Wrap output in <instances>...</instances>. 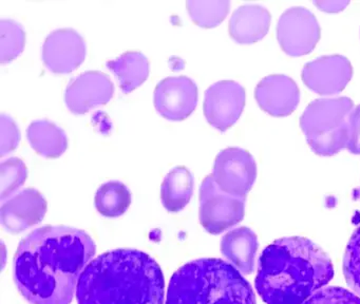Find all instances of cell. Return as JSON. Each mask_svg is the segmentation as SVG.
Wrapping results in <instances>:
<instances>
[{"instance_id": "17", "label": "cell", "mask_w": 360, "mask_h": 304, "mask_svg": "<svg viewBox=\"0 0 360 304\" xmlns=\"http://www.w3.org/2000/svg\"><path fill=\"white\" fill-rule=\"evenodd\" d=\"M258 251V238L250 228L242 226L231 230L221 242L222 255L244 274H252Z\"/></svg>"}, {"instance_id": "23", "label": "cell", "mask_w": 360, "mask_h": 304, "mask_svg": "<svg viewBox=\"0 0 360 304\" xmlns=\"http://www.w3.org/2000/svg\"><path fill=\"white\" fill-rule=\"evenodd\" d=\"M26 44V32L13 19L0 20V63H7L18 58Z\"/></svg>"}, {"instance_id": "25", "label": "cell", "mask_w": 360, "mask_h": 304, "mask_svg": "<svg viewBox=\"0 0 360 304\" xmlns=\"http://www.w3.org/2000/svg\"><path fill=\"white\" fill-rule=\"evenodd\" d=\"M343 272L347 284L360 296V226L347 244L343 259Z\"/></svg>"}, {"instance_id": "14", "label": "cell", "mask_w": 360, "mask_h": 304, "mask_svg": "<svg viewBox=\"0 0 360 304\" xmlns=\"http://www.w3.org/2000/svg\"><path fill=\"white\" fill-rule=\"evenodd\" d=\"M47 200L34 188H27L1 206V224L10 234H20L41 223L47 213Z\"/></svg>"}, {"instance_id": "11", "label": "cell", "mask_w": 360, "mask_h": 304, "mask_svg": "<svg viewBox=\"0 0 360 304\" xmlns=\"http://www.w3.org/2000/svg\"><path fill=\"white\" fill-rule=\"evenodd\" d=\"M86 53L83 36L75 30L65 27L56 30L46 38L43 61L53 73H71L85 61Z\"/></svg>"}, {"instance_id": "18", "label": "cell", "mask_w": 360, "mask_h": 304, "mask_svg": "<svg viewBox=\"0 0 360 304\" xmlns=\"http://www.w3.org/2000/svg\"><path fill=\"white\" fill-rule=\"evenodd\" d=\"M31 147L39 156L58 158L68 148V137L62 128L48 120H34L27 130Z\"/></svg>"}, {"instance_id": "8", "label": "cell", "mask_w": 360, "mask_h": 304, "mask_svg": "<svg viewBox=\"0 0 360 304\" xmlns=\"http://www.w3.org/2000/svg\"><path fill=\"white\" fill-rule=\"evenodd\" d=\"M212 175L223 191L246 198L256 181L257 164L246 150L226 148L217 156Z\"/></svg>"}, {"instance_id": "22", "label": "cell", "mask_w": 360, "mask_h": 304, "mask_svg": "<svg viewBox=\"0 0 360 304\" xmlns=\"http://www.w3.org/2000/svg\"><path fill=\"white\" fill-rule=\"evenodd\" d=\"M187 11L191 20L204 29L220 25L229 12V0H187Z\"/></svg>"}, {"instance_id": "20", "label": "cell", "mask_w": 360, "mask_h": 304, "mask_svg": "<svg viewBox=\"0 0 360 304\" xmlns=\"http://www.w3.org/2000/svg\"><path fill=\"white\" fill-rule=\"evenodd\" d=\"M195 181L191 171L185 166L172 169L161 187V200L166 210L179 213L183 210L193 198Z\"/></svg>"}, {"instance_id": "6", "label": "cell", "mask_w": 360, "mask_h": 304, "mask_svg": "<svg viewBox=\"0 0 360 304\" xmlns=\"http://www.w3.org/2000/svg\"><path fill=\"white\" fill-rule=\"evenodd\" d=\"M199 198L200 224L210 234H222L243 220L246 198L223 191L212 175L202 182Z\"/></svg>"}, {"instance_id": "19", "label": "cell", "mask_w": 360, "mask_h": 304, "mask_svg": "<svg viewBox=\"0 0 360 304\" xmlns=\"http://www.w3.org/2000/svg\"><path fill=\"white\" fill-rule=\"evenodd\" d=\"M106 65L119 80L125 94L139 88L149 76V61L139 51L124 53L117 58L107 61Z\"/></svg>"}, {"instance_id": "27", "label": "cell", "mask_w": 360, "mask_h": 304, "mask_svg": "<svg viewBox=\"0 0 360 304\" xmlns=\"http://www.w3.org/2000/svg\"><path fill=\"white\" fill-rule=\"evenodd\" d=\"M303 304H360V298L341 287L320 289Z\"/></svg>"}, {"instance_id": "5", "label": "cell", "mask_w": 360, "mask_h": 304, "mask_svg": "<svg viewBox=\"0 0 360 304\" xmlns=\"http://www.w3.org/2000/svg\"><path fill=\"white\" fill-rule=\"evenodd\" d=\"M353 107L349 97L317 99L307 106L301 116L300 127L316 154L334 156L347 148Z\"/></svg>"}, {"instance_id": "15", "label": "cell", "mask_w": 360, "mask_h": 304, "mask_svg": "<svg viewBox=\"0 0 360 304\" xmlns=\"http://www.w3.org/2000/svg\"><path fill=\"white\" fill-rule=\"evenodd\" d=\"M257 103L263 111L276 118L290 115L300 101L296 82L286 75H269L263 78L255 90Z\"/></svg>"}, {"instance_id": "1", "label": "cell", "mask_w": 360, "mask_h": 304, "mask_svg": "<svg viewBox=\"0 0 360 304\" xmlns=\"http://www.w3.org/2000/svg\"><path fill=\"white\" fill-rule=\"evenodd\" d=\"M94 239L77 228L46 225L20 242L14 279L32 304H70L79 278L96 255Z\"/></svg>"}, {"instance_id": "10", "label": "cell", "mask_w": 360, "mask_h": 304, "mask_svg": "<svg viewBox=\"0 0 360 304\" xmlns=\"http://www.w3.org/2000/svg\"><path fill=\"white\" fill-rule=\"evenodd\" d=\"M198 105V87L187 76H172L158 84L155 90V107L166 120H186Z\"/></svg>"}, {"instance_id": "13", "label": "cell", "mask_w": 360, "mask_h": 304, "mask_svg": "<svg viewBox=\"0 0 360 304\" xmlns=\"http://www.w3.org/2000/svg\"><path fill=\"white\" fill-rule=\"evenodd\" d=\"M115 94L110 77L101 71L82 73L67 87L65 103L73 114H85L98 106L107 105Z\"/></svg>"}, {"instance_id": "9", "label": "cell", "mask_w": 360, "mask_h": 304, "mask_svg": "<svg viewBox=\"0 0 360 304\" xmlns=\"http://www.w3.org/2000/svg\"><path fill=\"white\" fill-rule=\"evenodd\" d=\"M245 89L233 80H221L206 90L204 115L210 126L226 131L237 122L245 106Z\"/></svg>"}, {"instance_id": "2", "label": "cell", "mask_w": 360, "mask_h": 304, "mask_svg": "<svg viewBox=\"0 0 360 304\" xmlns=\"http://www.w3.org/2000/svg\"><path fill=\"white\" fill-rule=\"evenodd\" d=\"M334 277L326 253L309 239H279L263 251L257 291L266 304H303Z\"/></svg>"}, {"instance_id": "21", "label": "cell", "mask_w": 360, "mask_h": 304, "mask_svg": "<svg viewBox=\"0 0 360 304\" xmlns=\"http://www.w3.org/2000/svg\"><path fill=\"white\" fill-rule=\"evenodd\" d=\"M94 203L101 215L107 217H119L129 208L131 192L122 182H107L98 188Z\"/></svg>"}, {"instance_id": "16", "label": "cell", "mask_w": 360, "mask_h": 304, "mask_svg": "<svg viewBox=\"0 0 360 304\" xmlns=\"http://www.w3.org/2000/svg\"><path fill=\"white\" fill-rule=\"evenodd\" d=\"M271 21V14L263 6L257 4L240 6L229 20V35L238 44H255L266 35Z\"/></svg>"}, {"instance_id": "24", "label": "cell", "mask_w": 360, "mask_h": 304, "mask_svg": "<svg viewBox=\"0 0 360 304\" xmlns=\"http://www.w3.org/2000/svg\"><path fill=\"white\" fill-rule=\"evenodd\" d=\"M28 177V169L24 160L11 158L0 164V198H10L20 189Z\"/></svg>"}, {"instance_id": "3", "label": "cell", "mask_w": 360, "mask_h": 304, "mask_svg": "<svg viewBox=\"0 0 360 304\" xmlns=\"http://www.w3.org/2000/svg\"><path fill=\"white\" fill-rule=\"evenodd\" d=\"M165 281L155 259L115 249L88 264L77 289L79 304H164Z\"/></svg>"}, {"instance_id": "29", "label": "cell", "mask_w": 360, "mask_h": 304, "mask_svg": "<svg viewBox=\"0 0 360 304\" xmlns=\"http://www.w3.org/2000/svg\"><path fill=\"white\" fill-rule=\"evenodd\" d=\"M314 4L318 6L319 10L323 11V12L336 13L345 10L349 6V2L330 0V1H314Z\"/></svg>"}, {"instance_id": "12", "label": "cell", "mask_w": 360, "mask_h": 304, "mask_svg": "<svg viewBox=\"0 0 360 304\" xmlns=\"http://www.w3.org/2000/svg\"><path fill=\"white\" fill-rule=\"evenodd\" d=\"M353 76V67L347 57L328 55L307 63L302 80L307 88L320 95L338 94Z\"/></svg>"}, {"instance_id": "7", "label": "cell", "mask_w": 360, "mask_h": 304, "mask_svg": "<svg viewBox=\"0 0 360 304\" xmlns=\"http://www.w3.org/2000/svg\"><path fill=\"white\" fill-rule=\"evenodd\" d=\"M320 25L315 15L302 6L288 8L278 21L277 37L290 56H302L315 49L320 39Z\"/></svg>"}, {"instance_id": "4", "label": "cell", "mask_w": 360, "mask_h": 304, "mask_svg": "<svg viewBox=\"0 0 360 304\" xmlns=\"http://www.w3.org/2000/svg\"><path fill=\"white\" fill-rule=\"evenodd\" d=\"M166 304H256V297L235 266L220 259H199L174 272Z\"/></svg>"}, {"instance_id": "26", "label": "cell", "mask_w": 360, "mask_h": 304, "mask_svg": "<svg viewBox=\"0 0 360 304\" xmlns=\"http://www.w3.org/2000/svg\"><path fill=\"white\" fill-rule=\"evenodd\" d=\"M22 134L13 118L7 114L0 115V156H7L20 145Z\"/></svg>"}, {"instance_id": "28", "label": "cell", "mask_w": 360, "mask_h": 304, "mask_svg": "<svg viewBox=\"0 0 360 304\" xmlns=\"http://www.w3.org/2000/svg\"><path fill=\"white\" fill-rule=\"evenodd\" d=\"M347 149L360 154V105L352 111L349 120V143Z\"/></svg>"}]
</instances>
